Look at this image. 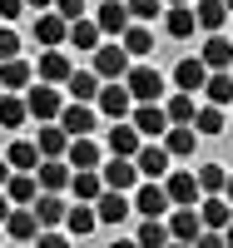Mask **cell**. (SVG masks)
Listing matches in <instances>:
<instances>
[{"label":"cell","mask_w":233,"mask_h":248,"mask_svg":"<svg viewBox=\"0 0 233 248\" xmlns=\"http://www.w3.org/2000/svg\"><path fill=\"white\" fill-rule=\"evenodd\" d=\"M94 109H99L104 119H129V109H134L129 85H124V79H104V85H99V99H94Z\"/></svg>","instance_id":"obj_1"},{"label":"cell","mask_w":233,"mask_h":248,"mask_svg":"<svg viewBox=\"0 0 233 248\" xmlns=\"http://www.w3.org/2000/svg\"><path fill=\"white\" fill-rule=\"evenodd\" d=\"M129 124L144 134V139H164V129H169V114H164V105L159 99H139V105L129 109Z\"/></svg>","instance_id":"obj_2"},{"label":"cell","mask_w":233,"mask_h":248,"mask_svg":"<svg viewBox=\"0 0 233 248\" xmlns=\"http://www.w3.org/2000/svg\"><path fill=\"white\" fill-rule=\"evenodd\" d=\"M134 214H144V218H164V214H174V203H169V194H164L159 179L134 184Z\"/></svg>","instance_id":"obj_3"},{"label":"cell","mask_w":233,"mask_h":248,"mask_svg":"<svg viewBox=\"0 0 233 248\" xmlns=\"http://www.w3.org/2000/svg\"><path fill=\"white\" fill-rule=\"evenodd\" d=\"M25 105H30V119H60V109H65V94H60L55 85H45V79H40L35 90H25Z\"/></svg>","instance_id":"obj_4"},{"label":"cell","mask_w":233,"mask_h":248,"mask_svg":"<svg viewBox=\"0 0 233 248\" xmlns=\"http://www.w3.org/2000/svg\"><path fill=\"white\" fill-rule=\"evenodd\" d=\"M124 85H129L134 105H139V99H159V94H164V75H159L154 65H129V75H124Z\"/></svg>","instance_id":"obj_5"},{"label":"cell","mask_w":233,"mask_h":248,"mask_svg":"<svg viewBox=\"0 0 233 248\" xmlns=\"http://www.w3.org/2000/svg\"><path fill=\"white\" fill-rule=\"evenodd\" d=\"M99 174H104V189H124V194H129L134 184H139V164L124 159V154H109V159L99 164Z\"/></svg>","instance_id":"obj_6"},{"label":"cell","mask_w":233,"mask_h":248,"mask_svg":"<svg viewBox=\"0 0 233 248\" xmlns=\"http://www.w3.org/2000/svg\"><path fill=\"white\" fill-rule=\"evenodd\" d=\"M60 124L70 129V139H75V134H94V124H99V109L90 105V99H70V105L60 109Z\"/></svg>","instance_id":"obj_7"},{"label":"cell","mask_w":233,"mask_h":248,"mask_svg":"<svg viewBox=\"0 0 233 248\" xmlns=\"http://www.w3.org/2000/svg\"><path fill=\"white\" fill-rule=\"evenodd\" d=\"M35 40H40V45H65V40H70V20L60 15L55 5L35 10Z\"/></svg>","instance_id":"obj_8"},{"label":"cell","mask_w":233,"mask_h":248,"mask_svg":"<svg viewBox=\"0 0 233 248\" xmlns=\"http://www.w3.org/2000/svg\"><path fill=\"white\" fill-rule=\"evenodd\" d=\"M94 214H99V223H124V218L134 214V199L124 194V189H104L94 199Z\"/></svg>","instance_id":"obj_9"},{"label":"cell","mask_w":233,"mask_h":248,"mask_svg":"<svg viewBox=\"0 0 233 248\" xmlns=\"http://www.w3.org/2000/svg\"><path fill=\"white\" fill-rule=\"evenodd\" d=\"M94 75L99 79H124L129 75V50L124 45H99L94 50Z\"/></svg>","instance_id":"obj_10"},{"label":"cell","mask_w":233,"mask_h":248,"mask_svg":"<svg viewBox=\"0 0 233 248\" xmlns=\"http://www.w3.org/2000/svg\"><path fill=\"white\" fill-rule=\"evenodd\" d=\"M70 55H65V45H45L40 50V79H45V85H65L70 79Z\"/></svg>","instance_id":"obj_11"},{"label":"cell","mask_w":233,"mask_h":248,"mask_svg":"<svg viewBox=\"0 0 233 248\" xmlns=\"http://www.w3.org/2000/svg\"><path fill=\"white\" fill-rule=\"evenodd\" d=\"M203 229V218H199V203H174V218H169V238H179V243H194Z\"/></svg>","instance_id":"obj_12"},{"label":"cell","mask_w":233,"mask_h":248,"mask_svg":"<svg viewBox=\"0 0 233 248\" xmlns=\"http://www.w3.org/2000/svg\"><path fill=\"white\" fill-rule=\"evenodd\" d=\"M169 159H174V154H169L164 149V144H139V154H134V164H139V179H164L169 174Z\"/></svg>","instance_id":"obj_13"},{"label":"cell","mask_w":233,"mask_h":248,"mask_svg":"<svg viewBox=\"0 0 233 248\" xmlns=\"http://www.w3.org/2000/svg\"><path fill=\"white\" fill-rule=\"evenodd\" d=\"M35 144H40V159H65V149H70V129H65L60 119H45Z\"/></svg>","instance_id":"obj_14"},{"label":"cell","mask_w":233,"mask_h":248,"mask_svg":"<svg viewBox=\"0 0 233 248\" xmlns=\"http://www.w3.org/2000/svg\"><path fill=\"white\" fill-rule=\"evenodd\" d=\"M65 159H70V169H99V164H104V149H99L90 134H75L70 149H65Z\"/></svg>","instance_id":"obj_15"},{"label":"cell","mask_w":233,"mask_h":248,"mask_svg":"<svg viewBox=\"0 0 233 248\" xmlns=\"http://www.w3.org/2000/svg\"><path fill=\"white\" fill-rule=\"evenodd\" d=\"M164 194L169 203H199V174H188V169L164 174Z\"/></svg>","instance_id":"obj_16"},{"label":"cell","mask_w":233,"mask_h":248,"mask_svg":"<svg viewBox=\"0 0 233 248\" xmlns=\"http://www.w3.org/2000/svg\"><path fill=\"white\" fill-rule=\"evenodd\" d=\"M199 60H203L208 70H228V65H233V35L214 30V35L203 40V50H199Z\"/></svg>","instance_id":"obj_17"},{"label":"cell","mask_w":233,"mask_h":248,"mask_svg":"<svg viewBox=\"0 0 233 248\" xmlns=\"http://www.w3.org/2000/svg\"><path fill=\"white\" fill-rule=\"evenodd\" d=\"M70 159H40L35 164V179H40V189H50V194H60V189H70Z\"/></svg>","instance_id":"obj_18"},{"label":"cell","mask_w":233,"mask_h":248,"mask_svg":"<svg viewBox=\"0 0 233 248\" xmlns=\"http://www.w3.org/2000/svg\"><path fill=\"white\" fill-rule=\"evenodd\" d=\"M164 30H169V40H188V35L199 30L194 5H164Z\"/></svg>","instance_id":"obj_19"},{"label":"cell","mask_w":233,"mask_h":248,"mask_svg":"<svg viewBox=\"0 0 233 248\" xmlns=\"http://www.w3.org/2000/svg\"><path fill=\"white\" fill-rule=\"evenodd\" d=\"M104 144H109V154H124V159H134V154H139V144H144V134L134 129L129 119H114V129H109V139H104Z\"/></svg>","instance_id":"obj_20"},{"label":"cell","mask_w":233,"mask_h":248,"mask_svg":"<svg viewBox=\"0 0 233 248\" xmlns=\"http://www.w3.org/2000/svg\"><path fill=\"white\" fill-rule=\"evenodd\" d=\"M5 194H10V203H35V199H40V179H35V169H10Z\"/></svg>","instance_id":"obj_21"},{"label":"cell","mask_w":233,"mask_h":248,"mask_svg":"<svg viewBox=\"0 0 233 248\" xmlns=\"http://www.w3.org/2000/svg\"><path fill=\"white\" fill-rule=\"evenodd\" d=\"M99 40H104V30H99V20H90V15H79V20H70V40H65L70 50H99Z\"/></svg>","instance_id":"obj_22"},{"label":"cell","mask_w":233,"mask_h":248,"mask_svg":"<svg viewBox=\"0 0 233 248\" xmlns=\"http://www.w3.org/2000/svg\"><path fill=\"white\" fill-rule=\"evenodd\" d=\"M203 79H208V65H203L199 55H188V60H179V65H174V85L188 90V94H199V90H203Z\"/></svg>","instance_id":"obj_23"},{"label":"cell","mask_w":233,"mask_h":248,"mask_svg":"<svg viewBox=\"0 0 233 248\" xmlns=\"http://www.w3.org/2000/svg\"><path fill=\"white\" fill-rule=\"evenodd\" d=\"M199 218H203V229H218V233H223V223L233 218V203H228L223 194H203V199H199Z\"/></svg>","instance_id":"obj_24"},{"label":"cell","mask_w":233,"mask_h":248,"mask_svg":"<svg viewBox=\"0 0 233 248\" xmlns=\"http://www.w3.org/2000/svg\"><path fill=\"white\" fill-rule=\"evenodd\" d=\"M25 119H30V105H25V94L5 90V94H0V129H25Z\"/></svg>","instance_id":"obj_25"},{"label":"cell","mask_w":233,"mask_h":248,"mask_svg":"<svg viewBox=\"0 0 233 248\" xmlns=\"http://www.w3.org/2000/svg\"><path fill=\"white\" fill-rule=\"evenodd\" d=\"M35 214H40V229H60V223H65V214H70V203L60 199V194H50V189H40Z\"/></svg>","instance_id":"obj_26"},{"label":"cell","mask_w":233,"mask_h":248,"mask_svg":"<svg viewBox=\"0 0 233 248\" xmlns=\"http://www.w3.org/2000/svg\"><path fill=\"white\" fill-rule=\"evenodd\" d=\"M194 144H199V129H194V124H169V129H164V149L174 154V159H188V154H194Z\"/></svg>","instance_id":"obj_27"},{"label":"cell","mask_w":233,"mask_h":248,"mask_svg":"<svg viewBox=\"0 0 233 248\" xmlns=\"http://www.w3.org/2000/svg\"><path fill=\"white\" fill-rule=\"evenodd\" d=\"M94 20H99L104 35H124V30H129V5H124V0H104Z\"/></svg>","instance_id":"obj_28"},{"label":"cell","mask_w":233,"mask_h":248,"mask_svg":"<svg viewBox=\"0 0 233 248\" xmlns=\"http://www.w3.org/2000/svg\"><path fill=\"white\" fill-rule=\"evenodd\" d=\"M119 45L129 50V60H144L154 50V35H149V25H144V20H129V30L119 35Z\"/></svg>","instance_id":"obj_29"},{"label":"cell","mask_w":233,"mask_h":248,"mask_svg":"<svg viewBox=\"0 0 233 248\" xmlns=\"http://www.w3.org/2000/svg\"><path fill=\"white\" fill-rule=\"evenodd\" d=\"M65 229H70L75 238H84V233H94V229H99V214H94V203H90V199H79L75 209L65 214Z\"/></svg>","instance_id":"obj_30"},{"label":"cell","mask_w":233,"mask_h":248,"mask_svg":"<svg viewBox=\"0 0 233 248\" xmlns=\"http://www.w3.org/2000/svg\"><path fill=\"white\" fill-rule=\"evenodd\" d=\"M203 94H208V105H233V70H208L203 79Z\"/></svg>","instance_id":"obj_31"},{"label":"cell","mask_w":233,"mask_h":248,"mask_svg":"<svg viewBox=\"0 0 233 248\" xmlns=\"http://www.w3.org/2000/svg\"><path fill=\"white\" fill-rule=\"evenodd\" d=\"M194 15H199V30H203V35H214V30H223L228 20H233L223 0H199V5H194Z\"/></svg>","instance_id":"obj_32"},{"label":"cell","mask_w":233,"mask_h":248,"mask_svg":"<svg viewBox=\"0 0 233 248\" xmlns=\"http://www.w3.org/2000/svg\"><path fill=\"white\" fill-rule=\"evenodd\" d=\"M99 85H104V79H99L94 70H70V79H65V90H70V99H90V105L99 99Z\"/></svg>","instance_id":"obj_33"},{"label":"cell","mask_w":233,"mask_h":248,"mask_svg":"<svg viewBox=\"0 0 233 248\" xmlns=\"http://www.w3.org/2000/svg\"><path fill=\"white\" fill-rule=\"evenodd\" d=\"M35 79V70L25 65L20 55H10V60H0V90H25Z\"/></svg>","instance_id":"obj_34"},{"label":"cell","mask_w":233,"mask_h":248,"mask_svg":"<svg viewBox=\"0 0 233 248\" xmlns=\"http://www.w3.org/2000/svg\"><path fill=\"white\" fill-rule=\"evenodd\" d=\"M70 194L94 203V199L104 194V174H99V169H75V174H70Z\"/></svg>","instance_id":"obj_35"},{"label":"cell","mask_w":233,"mask_h":248,"mask_svg":"<svg viewBox=\"0 0 233 248\" xmlns=\"http://www.w3.org/2000/svg\"><path fill=\"white\" fill-rule=\"evenodd\" d=\"M164 114H169V124H194L199 105H194V94H188V90H179V94L164 99Z\"/></svg>","instance_id":"obj_36"},{"label":"cell","mask_w":233,"mask_h":248,"mask_svg":"<svg viewBox=\"0 0 233 248\" xmlns=\"http://www.w3.org/2000/svg\"><path fill=\"white\" fill-rule=\"evenodd\" d=\"M5 159H10V169H35V164H40V144H30V139H15L10 149H5Z\"/></svg>","instance_id":"obj_37"},{"label":"cell","mask_w":233,"mask_h":248,"mask_svg":"<svg viewBox=\"0 0 233 248\" xmlns=\"http://www.w3.org/2000/svg\"><path fill=\"white\" fill-rule=\"evenodd\" d=\"M194 129L199 134H223V105H203L194 114Z\"/></svg>","instance_id":"obj_38"},{"label":"cell","mask_w":233,"mask_h":248,"mask_svg":"<svg viewBox=\"0 0 233 248\" xmlns=\"http://www.w3.org/2000/svg\"><path fill=\"white\" fill-rule=\"evenodd\" d=\"M139 243H144V248H164V243H169V223H164V218H144V223H139Z\"/></svg>","instance_id":"obj_39"},{"label":"cell","mask_w":233,"mask_h":248,"mask_svg":"<svg viewBox=\"0 0 233 248\" xmlns=\"http://www.w3.org/2000/svg\"><path fill=\"white\" fill-rule=\"evenodd\" d=\"M223 164H199V194H223Z\"/></svg>","instance_id":"obj_40"},{"label":"cell","mask_w":233,"mask_h":248,"mask_svg":"<svg viewBox=\"0 0 233 248\" xmlns=\"http://www.w3.org/2000/svg\"><path fill=\"white\" fill-rule=\"evenodd\" d=\"M124 5H129V20H144V25L164 15V0H124Z\"/></svg>","instance_id":"obj_41"},{"label":"cell","mask_w":233,"mask_h":248,"mask_svg":"<svg viewBox=\"0 0 233 248\" xmlns=\"http://www.w3.org/2000/svg\"><path fill=\"white\" fill-rule=\"evenodd\" d=\"M10 55H20V35L10 30V20H0V60H10Z\"/></svg>","instance_id":"obj_42"},{"label":"cell","mask_w":233,"mask_h":248,"mask_svg":"<svg viewBox=\"0 0 233 248\" xmlns=\"http://www.w3.org/2000/svg\"><path fill=\"white\" fill-rule=\"evenodd\" d=\"M30 5H25V0H0V20H20V15H25Z\"/></svg>","instance_id":"obj_43"},{"label":"cell","mask_w":233,"mask_h":248,"mask_svg":"<svg viewBox=\"0 0 233 248\" xmlns=\"http://www.w3.org/2000/svg\"><path fill=\"white\" fill-rule=\"evenodd\" d=\"M55 10L65 15V20H79L84 15V0H55Z\"/></svg>","instance_id":"obj_44"},{"label":"cell","mask_w":233,"mask_h":248,"mask_svg":"<svg viewBox=\"0 0 233 248\" xmlns=\"http://www.w3.org/2000/svg\"><path fill=\"white\" fill-rule=\"evenodd\" d=\"M10 209H15V203H10V194L0 189V223H5V214H10Z\"/></svg>","instance_id":"obj_45"},{"label":"cell","mask_w":233,"mask_h":248,"mask_svg":"<svg viewBox=\"0 0 233 248\" xmlns=\"http://www.w3.org/2000/svg\"><path fill=\"white\" fill-rule=\"evenodd\" d=\"M223 248H233V218L223 223Z\"/></svg>","instance_id":"obj_46"},{"label":"cell","mask_w":233,"mask_h":248,"mask_svg":"<svg viewBox=\"0 0 233 248\" xmlns=\"http://www.w3.org/2000/svg\"><path fill=\"white\" fill-rule=\"evenodd\" d=\"M5 179H10V159H0V189H5Z\"/></svg>","instance_id":"obj_47"},{"label":"cell","mask_w":233,"mask_h":248,"mask_svg":"<svg viewBox=\"0 0 233 248\" xmlns=\"http://www.w3.org/2000/svg\"><path fill=\"white\" fill-rule=\"evenodd\" d=\"M25 5H30V10H50L55 0H25Z\"/></svg>","instance_id":"obj_48"},{"label":"cell","mask_w":233,"mask_h":248,"mask_svg":"<svg viewBox=\"0 0 233 248\" xmlns=\"http://www.w3.org/2000/svg\"><path fill=\"white\" fill-rule=\"evenodd\" d=\"M223 199H228V203H233V174H228V179H223Z\"/></svg>","instance_id":"obj_49"},{"label":"cell","mask_w":233,"mask_h":248,"mask_svg":"<svg viewBox=\"0 0 233 248\" xmlns=\"http://www.w3.org/2000/svg\"><path fill=\"white\" fill-rule=\"evenodd\" d=\"M164 5H188V0H164Z\"/></svg>","instance_id":"obj_50"},{"label":"cell","mask_w":233,"mask_h":248,"mask_svg":"<svg viewBox=\"0 0 233 248\" xmlns=\"http://www.w3.org/2000/svg\"><path fill=\"white\" fill-rule=\"evenodd\" d=\"M223 5H228V15H233V0H223Z\"/></svg>","instance_id":"obj_51"},{"label":"cell","mask_w":233,"mask_h":248,"mask_svg":"<svg viewBox=\"0 0 233 248\" xmlns=\"http://www.w3.org/2000/svg\"><path fill=\"white\" fill-rule=\"evenodd\" d=\"M0 94H5V90H0Z\"/></svg>","instance_id":"obj_52"},{"label":"cell","mask_w":233,"mask_h":248,"mask_svg":"<svg viewBox=\"0 0 233 248\" xmlns=\"http://www.w3.org/2000/svg\"><path fill=\"white\" fill-rule=\"evenodd\" d=\"M228 70H233V65H228Z\"/></svg>","instance_id":"obj_53"}]
</instances>
